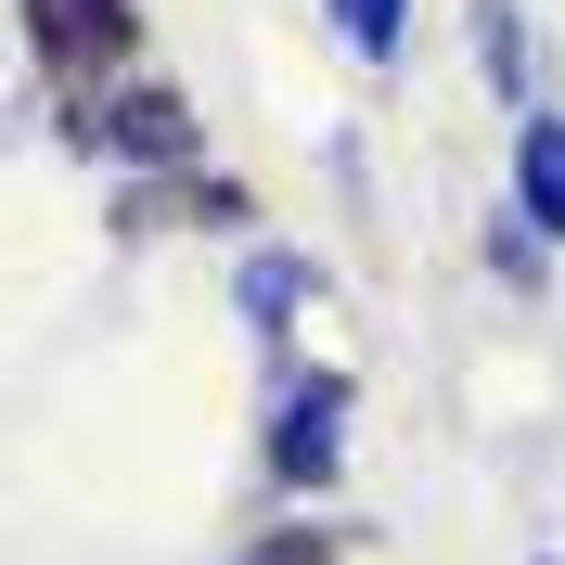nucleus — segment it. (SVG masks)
<instances>
[{"instance_id":"obj_1","label":"nucleus","mask_w":565,"mask_h":565,"mask_svg":"<svg viewBox=\"0 0 565 565\" xmlns=\"http://www.w3.org/2000/svg\"><path fill=\"white\" fill-rule=\"evenodd\" d=\"M65 141L77 154H129V168H180L193 154V104L180 90H116V104H77Z\"/></svg>"},{"instance_id":"obj_2","label":"nucleus","mask_w":565,"mask_h":565,"mask_svg":"<svg viewBox=\"0 0 565 565\" xmlns=\"http://www.w3.org/2000/svg\"><path fill=\"white\" fill-rule=\"evenodd\" d=\"M26 39H39V65L90 77V65H116L141 26H129V0H26Z\"/></svg>"},{"instance_id":"obj_3","label":"nucleus","mask_w":565,"mask_h":565,"mask_svg":"<svg viewBox=\"0 0 565 565\" xmlns=\"http://www.w3.org/2000/svg\"><path fill=\"white\" fill-rule=\"evenodd\" d=\"M334 412H348V386H334V373H296V386H282L270 462L296 476V489H321V476H334Z\"/></svg>"},{"instance_id":"obj_4","label":"nucleus","mask_w":565,"mask_h":565,"mask_svg":"<svg viewBox=\"0 0 565 565\" xmlns=\"http://www.w3.org/2000/svg\"><path fill=\"white\" fill-rule=\"evenodd\" d=\"M514 206H527V232H565V116L514 129Z\"/></svg>"},{"instance_id":"obj_5","label":"nucleus","mask_w":565,"mask_h":565,"mask_svg":"<svg viewBox=\"0 0 565 565\" xmlns=\"http://www.w3.org/2000/svg\"><path fill=\"white\" fill-rule=\"evenodd\" d=\"M309 296V257H245V321H296Z\"/></svg>"},{"instance_id":"obj_6","label":"nucleus","mask_w":565,"mask_h":565,"mask_svg":"<svg viewBox=\"0 0 565 565\" xmlns=\"http://www.w3.org/2000/svg\"><path fill=\"white\" fill-rule=\"evenodd\" d=\"M334 26H348V52H373V65H386L398 26H412V0H334Z\"/></svg>"},{"instance_id":"obj_7","label":"nucleus","mask_w":565,"mask_h":565,"mask_svg":"<svg viewBox=\"0 0 565 565\" xmlns=\"http://www.w3.org/2000/svg\"><path fill=\"white\" fill-rule=\"evenodd\" d=\"M476 52H489V77H501V90L527 77V26H514V0H476Z\"/></svg>"},{"instance_id":"obj_8","label":"nucleus","mask_w":565,"mask_h":565,"mask_svg":"<svg viewBox=\"0 0 565 565\" xmlns=\"http://www.w3.org/2000/svg\"><path fill=\"white\" fill-rule=\"evenodd\" d=\"M489 257H501L514 282H540V232H527V218H501V232H489Z\"/></svg>"},{"instance_id":"obj_9","label":"nucleus","mask_w":565,"mask_h":565,"mask_svg":"<svg viewBox=\"0 0 565 565\" xmlns=\"http://www.w3.org/2000/svg\"><path fill=\"white\" fill-rule=\"evenodd\" d=\"M245 565H321V540H309V527H282V540H257Z\"/></svg>"}]
</instances>
